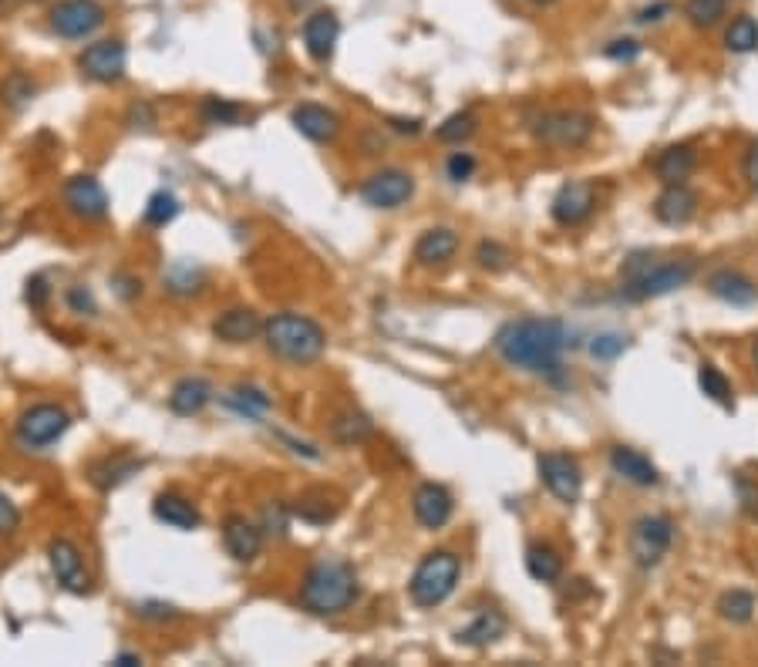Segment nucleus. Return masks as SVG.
Returning <instances> with one entry per match:
<instances>
[{"mask_svg":"<svg viewBox=\"0 0 758 667\" xmlns=\"http://www.w3.org/2000/svg\"><path fill=\"white\" fill-rule=\"evenodd\" d=\"M139 617H145V620H169V617H176V610L166 607V604H142Z\"/></svg>","mask_w":758,"mask_h":667,"instance_id":"53","label":"nucleus"},{"mask_svg":"<svg viewBox=\"0 0 758 667\" xmlns=\"http://www.w3.org/2000/svg\"><path fill=\"white\" fill-rule=\"evenodd\" d=\"M152 513L158 523H166L173 529H199V523H203V516H199V509L192 505V499L179 496V492H163V496H155L152 502Z\"/></svg>","mask_w":758,"mask_h":667,"instance_id":"26","label":"nucleus"},{"mask_svg":"<svg viewBox=\"0 0 758 667\" xmlns=\"http://www.w3.org/2000/svg\"><path fill=\"white\" fill-rule=\"evenodd\" d=\"M671 8L667 4H654V8H644L641 14H637V24H658L661 21V14H667Z\"/></svg>","mask_w":758,"mask_h":667,"instance_id":"54","label":"nucleus"},{"mask_svg":"<svg viewBox=\"0 0 758 667\" xmlns=\"http://www.w3.org/2000/svg\"><path fill=\"white\" fill-rule=\"evenodd\" d=\"M718 614H722V620H732V623H748L755 614V597L748 591H729V594L718 597Z\"/></svg>","mask_w":758,"mask_h":667,"instance_id":"38","label":"nucleus"},{"mask_svg":"<svg viewBox=\"0 0 758 667\" xmlns=\"http://www.w3.org/2000/svg\"><path fill=\"white\" fill-rule=\"evenodd\" d=\"M203 281V273L199 270H192V266H173V273L166 277V284H169V290H176V294H192V290H199L196 284Z\"/></svg>","mask_w":758,"mask_h":667,"instance_id":"43","label":"nucleus"},{"mask_svg":"<svg viewBox=\"0 0 758 667\" xmlns=\"http://www.w3.org/2000/svg\"><path fill=\"white\" fill-rule=\"evenodd\" d=\"M475 260H478V266H486V270H502L509 263V250L499 247V243L483 240V243H478V250H475Z\"/></svg>","mask_w":758,"mask_h":667,"instance_id":"44","label":"nucleus"},{"mask_svg":"<svg viewBox=\"0 0 758 667\" xmlns=\"http://www.w3.org/2000/svg\"><path fill=\"white\" fill-rule=\"evenodd\" d=\"M263 341L273 358L297 368L317 365L328 350V331L313 318H307V313H291V310L273 313L263 324Z\"/></svg>","mask_w":758,"mask_h":667,"instance_id":"3","label":"nucleus"},{"mask_svg":"<svg viewBox=\"0 0 758 667\" xmlns=\"http://www.w3.org/2000/svg\"><path fill=\"white\" fill-rule=\"evenodd\" d=\"M48 567L58 580L61 591L68 594H78V597H85L92 594V573L85 567V557H82V549H78L74 539L68 536H55L48 543Z\"/></svg>","mask_w":758,"mask_h":667,"instance_id":"11","label":"nucleus"},{"mask_svg":"<svg viewBox=\"0 0 758 667\" xmlns=\"http://www.w3.org/2000/svg\"><path fill=\"white\" fill-rule=\"evenodd\" d=\"M210 402H213V384H210L206 378H196V374L179 378V381L173 384V391H169V408H173L176 415H182V418L199 415Z\"/></svg>","mask_w":758,"mask_h":667,"instance_id":"25","label":"nucleus"},{"mask_svg":"<svg viewBox=\"0 0 758 667\" xmlns=\"http://www.w3.org/2000/svg\"><path fill=\"white\" fill-rule=\"evenodd\" d=\"M331 431H334V439H337V442H344V445H357V442H365V439L371 436L375 425H371V418H368L365 412L347 408V412H341V415L331 421Z\"/></svg>","mask_w":758,"mask_h":667,"instance_id":"32","label":"nucleus"},{"mask_svg":"<svg viewBox=\"0 0 758 667\" xmlns=\"http://www.w3.org/2000/svg\"><path fill=\"white\" fill-rule=\"evenodd\" d=\"M611 468L614 473L624 479V483H630V486H641V489H648V486H658V465L644 455V452H637V449H630V445H614L611 449Z\"/></svg>","mask_w":758,"mask_h":667,"instance_id":"22","label":"nucleus"},{"mask_svg":"<svg viewBox=\"0 0 758 667\" xmlns=\"http://www.w3.org/2000/svg\"><path fill=\"white\" fill-rule=\"evenodd\" d=\"M695 213H698V195L685 182L664 186V192L658 195V203H654V216L664 226H685V223L695 219Z\"/></svg>","mask_w":758,"mask_h":667,"instance_id":"21","label":"nucleus"},{"mask_svg":"<svg viewBox=\"0 0 758 667\" xmlns=\"http://www.w3.org/2000/svg\"><path fill=\"white\" fill-rule=\"evenodd\" d=\"M223 546L236 563H253L263 549V529L250 523L247 516L233 513L223 520Z\"/></svg>","mask_w":758,"mask_h":667,"instance_id":"18","label":"nucleus"},{"mask_svg":"<svg viewBox=\"0 0 758 667\" xmlns=\"http://www.w3.org/2000/svg\"><path fill=\"white\" fill-rule=\"evenodd\" d=\"M698 166V155L691 145H671L664 148L658 159H654V172L664 186H674V182H685Z\"/></svg>","mask_w":758,"mask_h":667,"instance_id":"27","label":"nucleus"},{"mask_svg":"<svg viewBox=\"0 0 758 667\" xmlns=\"http://www.w3.org/2000/svg\"><path fill=\"white\" fill-rule=\"evenodd\" d=\"M695 260H658V257H630L624 263V287L630 300H651L674 294L691 284Z\"/></svg>","mask_w":758,"mask_h":667,"instance_id":"4","label":"nucleus"},{"mask_svg":"<svg viewBox=\"0 0 758 667\" xmlns=\"http://www.w3.org/2000/svg\"><path fill=\"white\" fill-rule=\"evenodd\" d=\"M735 489H738L742 509H745V513H748L751 520H758V486H751L745 476H738V479H735Z\"/></svg>","mask_w":758,"mask_h":667,"instance_id":"47","label":"nucleus"},{"mask_svg":"<svg viewBox=\"0 0 758 667\" xmlns=\"http://www.w3.org/2000/svg\"><path fill=\"white\" fill-rule=\"evenodd\" d=\"M126 68H129V51L126 41H118V37H102V41L88 45L78 55V71L95 85H118L126 78Z\"/></svg>","mask_w":758,"mask_h":667,"instance_id":"10","label":"nucleus"},{"mask_svg":"<svg viewBox=\"0 0 758 667\" xmlns=\"http://www.w3.org/2000/svg\"><path fill=\"white\" fill-rule=\"evenodd\" d=\"M459 250V233L449 226H431L425 229L418 243H415V263L422 266H442L455 257Z\"/></svg>","mask_w":758,"mask_h":667,"instance_id":"24","label":"nucleus"},{"mask_svg":"<svg viewBox=\"0 0 758 667\" xmlns=\"http://www.w3.org/2000/svg\"><path fill=\"white\" fill-rule=\"evenodd\" d=\"M34 95H37V82L27 71H11L4 82H0V102H4L8 108H14V111L31 105Z\"/></svg>","mask_w":758,"mask_h":667,"instance_id":"34","label":"nucleus"},{"mask_svg":"<svg viewBox=\"0 0 758 667\" xmlns=\"http://www.w3.org/2000/svg\"><path fill=\"white\" fill-rule=\"evenodd\" d=\"M394 129H398V132H408V135H418V129H422V126H418L415 119H412V122H402V119H394Z\"/></svg>","mask_w":758,"mask_h":667,"instance_id":"55","label":"nucleus"},{"mask_svg":"<svg viewBox=\"0 0 758 667\" xmlns=\"http://www.w3.org/2000/svg\"><path fill=\"white\" fill-rule=\"evenodd\" d=\"M287 516H291V509H287L284 502L267 505V529L276 533V536H284V533H287Z\"/></svg>","mask_w":758,"mask_h":667,"instance_id":"48","label":"nucleus"},{"mask_svg":"<svg viewBox=\"0 0 758 667\" xmlns=\"http://www.w3.org/2000/svg\"><path fill=\"white\" fill-rule=\"evenodd\" d=\"M304 51L317 61V64H328L334 58V48H337V37H341V21L334 11L321 8L307 14L304 21Z\"/></svg>","mask_w":758,"mask_h":667,"instance_id":"15","label":"nucleus"},{"mask_svg":"<svg viewBox=\"0 0 758 667\" xmlns=\"http://www.w3.org/2000/svg\"><path fill=\"white\" fill-rule=\"evenodd\" d=\"M536 468H540V479L543 486L553 492V499H560L567 505H573L583 492V468L573 455L567 452H543L536 458Z\"/></svg>","mask_w":758,"mask_h":667,"instance_id":"12","label":"nucleus"},{"mask_svg":"<svg viewBox=\"0 0 758 667\" xmlns=\"http://www.w3.org/2000/svg\"><path fill=\"white\" fill-rule=\"evenodd\" d=\"M742 176H745L748 189H755V192H758V142H751V145L745 148V159H742Z\"/></svg>","mask_w":758,"mask_h":667,"instance_id":"52","label":"nucleus"},{"mask_svg":"<svg viewBox=\"0 0 758 667\" xmlns=\"http://www.w3.org/2000/svg\"><path fill=\"white\" fill-rule=\"evenodd\" d=\"M139 468H142V458H135V455H105L102 462L92 465V483L108 492V489H118L122 483H129Z\"/></svg>","mask_w":758,"mask_h":667,"instance_id":"28","label":"nucleus"},{"mask_svg":"<svg viewBox=\"0 0 758 667\" xmlns=\"http://www.w3.org/2000/svg\"><path fill=\"white\" fill-rule=\"evenodd\" d=\"M530 4H536V8H546V4H556V0H530Z\"/></svg>","mask_w":758,"mask_h":667,"instance_id":"57","label":"nucleus"},{"mask_svg":"<svg viewBox=\"0 0 758 667\" xmlns=\"http://www.w3.org/2000/svg\"><path fill=\"white\" fill-rule=\"evenodd\" d=\"M751 361H755V368H758V341H755V347H751Z\"/></svg>","mask_w":758,"mask_h":667,"instance_id":"58","label":"nucleus"},{"mask_svg":"<svg viewBox=\"0 0 758 667\" xmlns=\"http://www.w3.org/2000/svg\"><path fill=\"white\" fill-rule=\"evenodd\" d=\"M533 139L549 148H580L593 139L596 119L580 108H553L533 119Z\"/></svg>","mask_w":758,"mask_h":667,"instance_id":"6","label":"nucleus"},{"mask_svg":"<svg viewBox=\"0 0 758 667\" xmlns=\"http://www.w3.org/2000/svg\"><path fill=\"white\" fill-rule=\"evenodd\" d=\"M593 210H596V189L590 182H580V179L567 182L560 192L553 195V206H549L553 219L560 226H580L593 216Z\"/></svg>","mask_w":758,"mask_h":667,"instance_id":"17","label":"nucleus"},{"mask_svg":"<svg viewBox=\"0 0 758 667\" xmlns=\"http://www.w3.org/2000/svg\"><path fill=\"white\" fill-rule=\"evenodd\" d=\"M291 513L297 520L310 523V526H324V523H331L337 516V502L328 496V489H310L291 505Z\"/></svg>","mask_w":758,"mask_h":667,"instance_id":"30","label":"nucleus"},{"mask_svg":"<svg viewBox=\"0 0 758 667\" xmlns=\"http://www.w3.org/2000/svg\"><path fill=\"white\" fill-rule=\"evenodd\" d=\"M671 543H674V523L667 516H641L627 536V549L641 570L658 567L667 557Z\"/></svg>","mask_w":758,"mask_h":667,"instance_id":"9","label":"nucleus"},{"mask_svg":"<svg viewBox=\"0 0 758 667\" xmlns=\"http://www.w3.org/2000/svg\"><path fill=\"white\" fill-rule=\"evenodd\" d=\"M27 303L34 307V310H42L45 303H48V297H51V290H48V281L45 277H31L27 281Z\"/></svg>","mask_w":758,"mask_h":667,"instance_id":"51","label":"nucleus"},{"mask_svg":"<svg viewBox=\"0 0 758 667\" xmlns=\"http://www.w3.org/2000/svg\"><path fill=\"white\" fill-rule=\"evenodd\" d=\"M176 213H179V200H176V195H173L169 189H158V192H152V200H149V206H145V223L158 229V226L173 223Z\"/></svg>","mask_w":758,"mask_h":667,"instance_id":"39","label":"nucleus"},{"mask_svg":"<svg viewBox=\"0 0 758 667\" xmlns=\"http://www.w3.org/2000/svg\"><path fill=\"white\" fill-rule=\"evenodd\" d=\"M708 290L711 297L725 300L732 307H751L758 300V284L748 281L738 270H714L708 277Z\"/></svg>","mask_w":758,"mask_h":667,"instance_id":"23","label":"nucleus"},{"mask_svg":"<svg viewBox=\"0 0 758 667\" xmlns=\"http://www.w3.org/2000/svg\"><path fill=\"white\" fill-rule=\"evenodd\" d=\"M68 428H71V415L61 405L37 402V405H31V408L21 412L17 425H14V436H17L21 449L45 452L48 445H55L64 436Z\"/></svg>","mask_w":758,"mask_h":667,"instance_id":"7","label":"nucleus"},{"mask_svg":"<svg viewBox=\"0 0 758 667\" xmlns=\"http://www.w3.org/2000/svg\"><path fill=\"white\" fill-rule=\"evenodd\" d=\"M362 597V583L351 563L344 560H321L304 573L300 583V607L317 617H337L354 607Z\"/></svg>","mask_w":758,"mask_h":667,"instance_id":"2","label":"nucleus"},{"mask_svg":"<svg viewBox=\"0 0 758 667\" xmlns=\"http://www.w3.org/2000/svg\"><path fill=\"white\" fill-rule=\"evenodd\" d=\"M475 132V115L472 111H455V115H449V119L438 126V142H449V145H455V142H465L469 135Z\"/></svg>","mask_w":758,"mask_h":667,"instance_id":"41","label":"nucleus"},{"mask_svg":"<svg viewBox=\"0 0 758 667\" xmlns=\"http://www.w3.org/2000/svg\"><path fill=\"white\" fill-rule=\"evenodd\" d=\"M526 570L536 583H556L564 576V557L546 543H533L526 549Z\"/></svg>","mask_w":758,"mask_h":667,"instance_id":"31","label":"nucleus"},{"mask_svg":"<svg viewBox=\"0 0 758 667\" xmlns=\"http://www.w3.org/2000/svg\"><path fill=\"white\" fill-rule=\"evenodd\" d=\"M725 8H729V0H688L685 17L691 21V27H714L725 17Z\"/></svg>","mask_w":758,"mask_h":667,"instance_id":"40","label":"nucleus"},{"mask_svg":"<svg viewBox=\"0 0 758 667\" xmlns=\"http://www.w3.org/2000/svg\"><path fill=\"white\" fill-rule=\"evenodd\" d=\"M506 634V617L499 610H478L472 617L469 627H462L459 631V644H469V647H486L493 641H499Z\"/></svg>","mask_w":758,"mask_h":667,"instance_id":"29","label":"nucleus"},{"mask_svg":"<svg viewBox=\"0 0 758 667\" xmlns=\"http://www.w3.org/2000/svg\"><path fill=\"white\" fill-rule=\"evenodd\" d=\"M415 195V179L405 169H378L362 182V200L371 210H398Z\"/></svg>","mask_w":758,"mask_h":667,"instance_id":"13","label":"nucleus"},{"mask_svg":"<svg viewBox=\"0 0 758 667\" xmlns=\"http://www.w3.org/2000/svg\"><path fill=\"white\" fill-rule=\"evenodd\" d=\"M68 307H71L74 313H88V318L98 310V307H95V297H92L85 287H71V290H68Z\"/></svg>","mask_w":758,"mask_h":667,"instance_id":"49","label":"nucleus"},{"mask_svg":"<svg viewBox=\"0 0 758 667\" xmlns=\"http://www.w3.org/2000/svg\"><path fill=\"white\" fill-rule=\"evenodd\" d=\"M108 21V8L102 0H58L48 11V27L64 41H85L98 34Z\"/></svg>","mask_w":758,"mask_h":667,"instance_id":"8","label":"nucleus"},{"mask_svg":"<svg viewBox=\"0 0 758 667\" xmlns=\"http://www.w3.org/2000/svg\"><path fill=\"white\" fill-rule=\"evenodd\" d=\"M24 4H42V0H24Z\"/></svg>","mask_w":758,"mask_h":667,"instance_id":"59","label":"nucleus"},{"mask_svg":"<svg viewBox=\"0 0 758 667\" xmlns=\"http://www.w3.org/2000/svg\"><path fill=\"white\" fill-rule=\"evenodd\" d=\"M412 513H415L418 526L442 529L455 513V499L442 483H422L412 496Z\"/></svg>","mask_w":758,"mask_h":667,"instance_id":"16","label":"nucleus"},{"mask_svg":"<svg viewBox=\"0 0 758 667\" xmlns=\"http://www.w3.org/2000/svg\"><path fill=\"white\" fill-rule=\"evenodd\" d=\"M213 334L226 344H250L263 334V321L250 307H229L213 321Z\"/></svg>","mask_w":758,"mask_h":667,"instance_id":"20","label":"nucleus"},{"mask_svg":"<svg viewBox=\"0 0 758 667\" xmlns=\"http://www.w3.org/2000/svg\"><path fill=\"white\" fill-rule=\"evenodd\" d=\"M459 576H462V560L452 553V549H431L408 580V597L415 607L431 610L455 594Z\"/></svg>","mask_w":758,"mask_h":667,"instance_id":"5","label":"nucleus"},{"mask_svg":"<svg viewBox=\"0 0 758 667\" xmlns=\"http://www.w3.org/2000/svg\"><path fill=\"white\" fill-rule=\"evenodd\" d=\"M446 172H449L452 182H465L475 172V159H472L469 152H452L449 163H446Z\"/></svg>","mask_w":758,"mask_h":667,"instance_id":"46","label":"nucleus"},{"mask_svg":"<svg viewBox=\"0 0 758 667\" xmlns=\"http://www.w3.org/2000/svg\"><path fill=\"white\" fill-rule=\"evenodd\" d=\"M291 122H294V129L304 135V139H310V142H334L337 135H341V119L337 115L331 111V108H324V105H317V102H304V105H297L294 111H291Z\"/></svg>","mask_w":758,"mask_h":667,"instance_id":"19","label":"nucleus"},{"mask_svg":"<svg viewBox=\"0 0 758 667\" xmlns=\"http://www.w3.org/2000/svg\"><path fill=\"white\" fill-rule=\"evenodd\" d=\"M624 350H627V337L624 334H596L590 341V355L596 361H614V358L624 355Z\"/></svg>","mask_w":758,"mask_h":667,"instance_id":"42","label":"nucleus"},{"mask_svg":"<svg viewBox=\"0 0 758 667\" xmlns=\"http://www.w3.org/2000/svg\"><path fill=\"white\" fill-rule=\"evenodd\" d=\"M199 119H203L206 126H239L247 119V108L236 105L229 98H216L210 95L203 105H199Z\"/></svg>","mask_w":758,"mask_h":667,"instance_id":"33","label":"nucleus"},{"mask_svg":"<svg viewBox=\"0 0 758 667\" xmlns=\"http://www.w3.org/2000/svg\"><path fill=\"white\" fill-rule=\"evenodd\" d=\"M115 664H142V657L139 654H118Z\"/></svg>","mask_w":758,"mask_h":667,"instance_id":"56","label":"nucleus"},{"mask_svg":"<svg viewBox=\"0 0 758 667\" xmlns=\"http://www.w3.org/2000/svg\"><path fill=\"white\" fill-rule=\"evenodd\" d=\"M64 206L71 216L85 219V223H98L108 216V192L95 176H71L64 182Z\"/></svg>","mask_w":758,"mask_h":667,"instance_id":"14","label":"nucleus"},{"mask_svg":"<svg viewBox=\"0 0 758 667\" xmlns=\"http://www.w3.org/2000/svg\"><path fill=\"white\" fill-rule=\"evenodd\" d=\"M21 526V509L11 496L0 492V536H11Z\"/></svg>","mask_w":758,"mask_h":667,"instance_id":"45","label":"nucleus"},{"mask_svg":"<svg viewBox=\"0 0 758 667\" xmlns=\"http://www.w3.org/2000/svg\"><path fill=\"white\" fill-rule=\"evenodd\" d=\"M725 48L735 51V55H748L758 48V21L751 14H742L729 24L725 31Z\"/></svg>","mask_w":758,"mask_h":667,"instance_id":"36","label":"nucleus"},{"mask_svg":"<svg viewBox=\"0 0 758 667\" xmlns=\"http://www.w3.org/2000/svg\"><path fill=\"white\" fill-rule=\"evenodd\" d=\"M604 55L614 58V61H630V58L641 55V45L630 41V37H620V41H611V45L604 48Z\"/></svg>","mask_w":758,"mask_h":667,"instance_id":"50","label":"nucleus"},{"mask_svg":"<svg viewBox=\"0 0 758 667\" xmlns=\"http://www.w3.org/2000/svg\"><path fill=\"white\" fill-rule=\"evenodd\" d=\"M567 347V327L556 318H523L512 321L496 334V350L509 368L530 374H546L560 368V355Z\"/></svg>","mask_w":758,"mask_h":667,"instance_id":"1","label":"nucleus"},{"mask_svg":"<svg viewBox=\"0 0 758 667\" xmlns=\"http://www.w3.org/2000/svg\"><path fill=\"white\" fill-rule=\"evenodd\" d=\"M698 388H701L704 398L732 408V384H729V378H725L722 371H718L714 365H701V368H698Z\"/></svg>","mask_w":758,"mask_h":667,"instance_id":"37","label":"nucleus"},{"mask_svg":"<svg viewBox=\"0 0 758 667\" xmlns=\"http://www.w3.org/2000/svg\"><path fill=\"white\" fill-rule=\"evenodd\" d=\"M226 405H229V408H236L239 415L260 418L263 412H270V405H273V402H270L267 391H260V388H253V384H236V388L229 391Z\"/></svg>","mask_w":758,"mask_h":667,"instance_id":"35","label":"nucleus"}]
</instances>
